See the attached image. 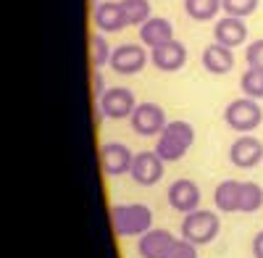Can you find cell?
<instances>
[{"label": "cell", "mask_w": 263, "mask_h": 258, "mask_svg": "<svg viewBox=\"0 0 263 258\" xmlns=\"http://www.w3.org/2000/svg\"><path fill=\"white\" fill-rule=\"evenodd\" d=\"M195 142V129L190 121H182V119H174L163 126V132L158 135L156 140V153L166 161V163H174V161H182L187 156V150L192 148Z\"/></svg>", "instance_id": "cell-1"}, {"label": "cell", "mask_w": 263, "mask_h": 258, "mask_svg": "<svg viewBox=\"0 0 263 258\" xmlns=\"http://www.w3.org/2000/svg\"><path fill=\"white\" fill-rule=\"evenodd\" d=\"M111 227L116 237H142L153 229V211L145 203H119L111 208Z\"/></svg>", "instance_id": "cell-2"}, {"label": "cell", "mask_w": 263, "mask_h": 258, "mask_svg": "<svg viewBox=\"0 0 263 258\" xmlns=\"http://www.w3.org/2000/svg\"><path fill=\"white\" fill-rule=\"evenodd\" d=\"M221 232V222H218V213L197 208L192 213H184L182 219V237L190 240L192 245H208L218 237Z\"/></svg>", "instance_id": "cell-3"}, {"label": "cell", "mask_w": 263, "mask_h": 258, "mask_svg": "<svg viewBox=\"0 0 263 258\" xmlns=\"http://www.w3.org/2000/svg\"><path fill=\"white\" fill-rule=\"evenodd\" d=\"M224 121H227L229 129H234V132L250 135L263 121V108L253 98H237L224 108Z\"/></svg>", "instance_id": "cell-4"}, {"label": "cell", "mask_w": 263, "mask_h": 258, "mask_svg": "<svg viewBox=\"0 0 263 258\" xmlns=\"http://www.w3.org/2000/svg\"><path fill=\"white\" fill-rule=\"evenodd\" d=\"M129 124L140 137H158L163 132V126L168 124V119H166L163 105L147 100V103H137L135 114L129 116Z\"/></svg>", "instance_id": "cell-5"}, {"label": "cell", "mask_w": 263, "mask_h": 258, "mask_svg": "<svg viewBox=\"0 0 263 258\" xmlns=\"http://www.w3.org/2000/svg\"><path fill=\"white\" fill-rule=\"evenodd\" d=\"M98 108L105 119H111V121L129 119L137 108V98L129 87H108L105 95L98 100Z\"/></svg>", "instance_id": "cell-6"}, {"label": "cell", "mask_w": 263, "mask_h": 258, "mask_svg": "<svg viewBox=\"0 0 263 258\" xmlns=\"http://www.w3.org/2000/svg\"><path fill=\"white\" fill-rule=\"evenodd\" d=\"M147 50L145 45H137V42H124V45L114 48L111 56V69L121 77H132V74H140L147 63Z\"/></svg>", "instance_id": "cell-7"}, {"label": "cell", "mask_w": 263, "mask_h": 258, "mask_svg": "<svg viewBox=\"0 0 263 258\" xmlns=\"http://www.w3.org/2000/svg\"><path fill=\"white\" fill-rule=\"evenodd\" d=\"M163 166L166 161L156 153V150H142V153H135V163H132V179L142 187H153L158 185L163 177Z\"/></svg>", "instance_id": "cell-8"}, {"label": "cell", "mask_w": 263, "mask_h": 258, "mask_svg": "<svg viewBox=\"0 0 263 258\" xmlns=\"http://www.w3.org/2000/svg\"><path fill=\"white\" fill-rule=\"evenodd\" d=\"M100 169L108 177H121L132 171V163H135V153L121 145V142H105L100 145Z\"/></svg>", "instance_id": "cell-9"}, {"label": "cell", "mask_w": 263, "mask_h": 258, "mask_svg": "<svg viewBox=\"0 0 263 258\" xmlns=\"http://www.w3.org/2000/svg\"><path fill=\"white\" fill-rule=\"evenodd\" d=\"M150 63L158 71H163V74L179 71L184 63H187V48H184V42H179L177 37H174V40L163 42V45L153 48L150 50Z\"/></svg>", "instance_id": "cell-10"}, {"label": "cell", "mask_w": 263, "mask_h": 258, "mask_svg": "<svg viewBox=\"0 0 263 258\" xmlns=\"http://www.w3.org/2000/svg\"><path fill=\"white\" fill-rule=\"evenodd\" d=\"M92 24L103 34H114V32H121L124 27H129L124 8H121V0H103V3H98L92 8Z\"/></svg>", "instance_id": "cell-11"}, {"label": "cell", "mask_w": 263, "mask_h": 258, "mask_svg": "<svg viewBox=\"0 0 263 258\" xmlns=\"http://www.w3.org/2000/svg\"><path fill=\"white\" fill-rule=\"evenodd\" d=\"M229 161L237 169H253L263 161V142L253 135H239L229 148Z\"/></svg>", "instance_id": "cell-12"}, {"label": "cell", "mask_w": 263, "mask_h": 258, "mask_svg": "<svg viewBox=\"0 0 263 258\" xmlns=\"http://www.w3.org/2000/svg\"><path fill=\"white\" fill-rule=\"evenodd\" d=\"M200 200H203V192H200V187H197L192 179L171 182V187H168V203H171L174 211L192 213V211L200 208Z\"/></svg>", "instance_id": "cell-13"}, {"label": "cell", "mask_w": 263, "mask_h": 258, "mask_svg": "<svg viewBox=\"0 0 263 258\" xmlns=\"http://www.w3.org/2000/svg\"><path fill=\"white\" fill-rule=\"evenodd\" d=\"M248 40V24L245 19H237V16H221L216 21L213 27V42H218V45H227V48H239L245 45Z\"/></svg>", "instance_id": "cell-14"}, {"label": "cell", "mask_w": 263, "mask_h": 258, "mask_svg": "<svg viewBox=\"0 0 263 258\" xmlns=\"http://www.w3.org/2000/svg\"><path fill=\"white\" fill-rule=\"evenodd\" d=\"M174 243H177V237H174L168 229L153 227L137 240V253H140V258H163L171 250Z\"/></svg>", "instance_id": "cell-15"}, {"label": "cell", "mask_w": 263, "mask_h": 258, "mask_svg": "<svg viewBox=\"0 0 263 258\" xmlns=\"http://www.w3.org/2000/svg\"><path fill=\"white\" fill-rule=\"evenodd\" d=\"M200 61H203V69L208 74H216V77H224V74H229L234 69V53H232V48L218 45V42H211V45L203 48Z\"/></svg>", "instance_id": "cell-16"}, {"label": "cell", "mask_w": 263, "mask_h": 258, "mask_svg": "<svg viewBox=\"0 0 263 258\" xmlns=\"http://www.w3.org/2000/svg\"><path fill=\"white\" fill-rule=\"evenodd\" d=\"M168 40H174V24L163 16H150L140 27V42L150 50L163 45V42H168Z\"/></svg>", "instance_id": "cell-17"}, {"label": "cell", "mask_w": 263, "mask_h": 258, "mask_svg": "<svg viewBox=\"0 0 263 258\" xmlns=\"http://www.w3.org/2000/svg\"><path fill=\"white\" fill-rule=\"evenodd\" d=\"M239 192H242V182L237 179H224L213 190V203L224 213H239Z\"/></svg>", "instance_id": "cell-18"}, {"label": "cell", "mask_w": 263, "mask_h": 258, "mask_svg": "<svg viewBox=\"0 0 263 258\" xmlns=\"http://www.w3.org/2000/svg\"><path fill=\"white\" fill-rule=\"evenodd\" d=\"M184 11L192 21H211L224 8H221V0H184Z\"/></svg>", "instance_id": "cell-19"}, {"label": "cell", "mask_w": 263, "mask_h": 258, "mask_svg": "<svg viewBox=\"0 0 263 258\" xmlns=\"http://www.w3.org/2000/svg\"><path fill=\"white\" fill-rule=\"evenodd\" d=\"M111 56H114V48L108 45V40L103 37V32L90 34V63H92V69L111 66Z\"/></svg>", "instance_id": "cell-20"}, {"label": "cell", "mask_w": 263, "mask_h": 258, "mask_svg": "<svg viewBox=\"0 0 263 258\" xmlns=\"http://www.w3.org/2000/svg\"><path fill=\"white\" fill-rule=\"evenodd\" d=\"M121 8H124V16H126L129 27H142L145 21L153 16L150 0H121Z\"/></svg>", "instance_id": "cell-21"}, {"label": "cell", "mask_w": 263, "mask_h": 258, "mask_svg": "<svg viewBox=\"0 0 263 258\" xmlns=\"http://www.w3.org/2000/svg\"><path fill=\"white\" fill-rule=\"evenodd\" d=\"M239 90L245 98L260 100L263 98V66H248L242 79H239Z\"/></svg>", "instance_id": "cell-22"}, {"label": "cell", "mask_w": 263, "mask_h": 258, "mask_svg": "<svg viewBox=\"0 0 263 258\" xmlns=\"http://www.w3.org/2000/svg\"><path fill=\"white\" fill-rule=\"evenodd\" d=\"M263 208V187L258 182H242L239 192V213H255Z\"/></svg>", "instance_id": "cell-23"}, {"label": "cell", "mask_w": 263, "mask_h": 258, "mask_svg": "<svg viewBox=\"0 0 263 258\" xmlns=\"http://www.w3.org/2000/svg\"><path fill=\"white\" fill-rule=\"evenodd\" d=\"M260 0H221V8L227 16H237V19H248L258 11Z\"/></svg>", "instance_id": "cell-24"}, {"label": "cell", "mask_w": 263, "mask_h": 258, "mask_svg": "<svg viewBox=\"0 0 263 258\" xmlns=\"http://www.w3.org/2000/svg\"><path fill=\"white\" fill-rule=\"evenodd\" d=\"M163 258H197V245H192L190 240L179 237L177 243L171 245V250H168Z\"/></svg>", "instance_id": "cell-25"}, {"label": "cell", "mask_w": 263, "mask_h": 258, "mask_svg": "<svg viewBox=\"0 0 263 258\" xmlns=\"http://www.w3.org/2000/svg\"><path fill=\"white\" fill-rule=\"evenodd\" d=\"M245 61H248V66H263V37L253 40L245 48Z\"/></svg>", "instance_id": "cell-26"}, {"label": "cell", "mask_w": 263, "mask_h": 258, "mask_svg": "<svg viewBox=\"0 0 263 258\" xmlns=\"http://www.w3.org/2000/svg\"><path fill=\"white\" fill-rule=\"evenodd\" d=\"M105 77H103V71L100 69H92V98H95V103L105 95Z\"/></svg>", "instance_id": "cell-27"}, {"label": "cell", "mask_w": 263, "mask_h": 258, "mask_svg": "<svg viewBox=\"0 0 263 258\" xmlns=\"http://www.w3.org/2000/svg\"><path fill=\"white\" fill-rule=\"evenodd\" d=\"M253 255L255 258H263V229L253 237Z\"/></svg>", "instance_id": "cell-28"}]
</instances>
